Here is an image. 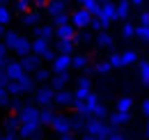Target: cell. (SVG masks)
Returning <instances> with one entry per match:
<instances>
[{
	"label": "cell",
	"instance_id": "cell-1",
	"mask_svg": "<svg viewBox=\"0 0 149 140\" xmlns=\"http://www.w3.org/2000/svg\"><path fill=\"white\" fill-rule=\"evenodd\" d=\"M16 117H19V131H16L19 138L28 140V138H32V136L39 133V129H41V122H39V106L23 104L21 110L16 113Z\"/></svg>",
	"mask_w": 149,
	"mask_h": 140
},
{
	"label": "cell",
	"instance_id": "cell-2",
	"mask_svg": "<svg viewBox=\"0 0 149 140\" xmlns=\"http://www.w3.org/2000/svg\"><path fill=\"white\" fill-rule=\"evenodd\" d=\"M7 92H9V97L30 94V92H35V78H32L30 74H23L19 80H9V83H7Z\"/></svg>",
	"mask_w": 149,
	"mask_h": 140
},
{
	"label": "cell",
	"instance_id": "cell-3",
	"mask_svg": "<svg viewBox=\"0 0 149 140\" xmlns=\"http://www.w3.org/2000/svg\"><path fill=\"white\" fill-rule=\"evenodd\" d=\"M85 133H90L94 138H101V140H108V136L112 133V126L108 124V120L90 117V120H85Z\"/></svg>",
	"mask_w": 149,
	"mask_h": 140
},
{
	"label": "cell",
	"instance_id": "cell-4",
	"mask_svg": "<svg viewBox=\"0 0 149 140\" xmlns=\"http://www.w3.org/2000/svg\"><path fill=\"white\" fill-rule=\"evenodd\" d=\"M92 16H94V14H90V12H87V9H83V7H78V9H74V12L69 14L71 25H74L76 30H87V28H90V23H92Z\"/></svg>",
	"mask_w": 149,
	"mask_h": 140
},
{
	"label": "cell",
	"instance_id": "cell-5",
	"mask_svg": "<svg viewBox=\"0 0 149 140\" xmlns=\"http://www.w3.org/2000/svg\"><path fill=\"white\" fill-rule=\"evenodd\" d=\"M35 106L39 108H46V106H53V94H55V90L51 88V85H41V88H35Z\"/></svg>",
	"mask_w": 149,
	"mask_h": 140
},
{
	"label": "cell",
	"instance_id": "cell-6",
	"mask_svg": "<svg viewBox=\"0 0 149 140\" xmlns=\"http://www.w3.org/2000/svg\"><path fill=\"white\" fill-rule=\"evenodd\" d=\"M96 18H99L106 28H110V23H115V21H117V14H115V2H112V0L101 2L99 12H96Z\"/></svg>",
	"mask_w": 149,
	"mask_h": 140
},
{
	"label": "cell",
	"instance_id": "cell-7",
	"mask_svg": "<svg viewBox=\"0 0 149 140\" xmlns=\"http://www.w3.org/2000/svg\"><path fill=\"white\" fill-rule=\"evenodd\" d=\"M9 51L14 53V55H19V57H23V55H28V53H32V39H28L25 35H21L16 37V41L12 44V48Z\"/></svg>",
	"mask_w": 149,
	"mask_h": 140
},
{
	"label": "cell",
	"instance_id": "cell-8",
	"mask_svg": "<svg viewBox=\"0 0 149 140\" xmlns=\"http://www.w3.org/2000/svg\"><path fill=\"white\" fill-rule=\"evenodd\" d=\"M51 129L55 131L57 136L71 133V117H67V115H55L53 122H51Z\"/></svg>",
	"mask_w": 149,
	"mask_h": 140
},
{
	"label": "cell",
	"instance_id": "cell-9",
	"mask_svg": "<svg viewBox=\"0 0 149 140\" xmlns=\"http://www.w3.org/2000/svg\"><path fill=\"white\" fill-rule=\"evenodd\" d=\"M51 69H53V74L69 71V69H71V55H67V53H57L55 57H53V62H51Z\"/></svg>",
	"mask_w": 149,
	"mask_h": 140
},
{
	"label": "cell",
	"instance_id": "cell-10",
	"mask_svg": "<svg viewBox=\"0 0 149 140\" xmlns=\"http://www.w3.org/2000/svg\"><path fill=\"white\" fill-rule=\"evenodd\" d=\"M5 74H7L9 80H19L21 76L25 74V69H23L21 60H7V64H5Z\"/></svg>",
	"mask_w": 149,
	"mask_h": 140
},
{
	"label": "cell",
	"instance_id": "cell-11",
	"mask_svg": "<svg viewBox=\"0 0 149 140\" xmlns=\"http://www.w3.org/2000/svg\"><path fill=\"white\" fill-rule=\"evenodd\" d=\"M74 101V92H69L67 88L62 90H55V94H53V106H60V108H69Z\"/></svg>",
	"mask_w": 149,
	"mask_h": 140
},
{
	"label": "cell",
	"instance_id": "cell-12",
	"mask_svg": "<svg viewBox=\"0 0 149 140\" xmlns=\"http://www.w3.org/2000/svg\"><path fill=\"white\" fill-rule=\"evenodd\" d=\"M21 64H23L25 74H35V71L41 67V57L35 55V53H28V55H23V57H21Z\"/></svg>",
	"mask_w": 149,
	"mask_h": 140
},
{
	"label": "cell",
	"instance_id": "cell-13",
	"mask_svg": "<svg viewBox=\"0 0 149 140\" xmlns=\"http://www.w3.org/2000/svg\"><path fill=\"white\" fill-rule=\"evenodd\" d=\"M64 12H67V2H64V0H48V2H46V14L51 18L60 16V14H64Z\"/></svg>",
	"mask_w": 149,
	"mask_h": 140
},
{
	"label": "cell",
	"instance_id": "cell-14",
	"mask_svg": "<svg viewBox=\"0 0 149 140\" xmlns=\"http://www.w3.org/2000/svg\"><path fill=\"white\" fill-rule=\"evenodd\" d=\"M131 122V113H122V110H115L108 115V124H110L112 129H117V126H124V124Z\"/></svg>",
	"mask_w": 149,
	"mask_h": 140
},
{
	"label": "cell",
	"instance_id": "cell-15",
	"mask_svg": "<svg viewBox=\"0 0 149 140\" xmlns=\"http://www.w3.org/2000/svg\"><path fill=\"white\" fill-rule=\"evenodd\" d=\"M32 32H35V37H41V39H53L55 37V25L53 23H39L37 28H32Z\"/></svg>",
	"mask_w": 149,
	"mask_h": 140
},
{
	"label": "cell",
	"instance_id": "cell-16",
	"mask_svg": "<svg viewBox=\"0 0 149 140\" xmlns=\"http://www.w3.org/2000/svg\"><path fill=\"white\" fill-rule=\"evenodd\" d=\"M94 44H96L99 48H112V46H115V37H112L108 30H101V32L94 35Z\"/></svg>",
	"mask_w": 149,
	"mask_h": 140
},
{
	"label": "cell",
	"instance_id": "cell-17",
	"mask_svg": "<svg viewBox=\"0 0 149 140\" xmlns=\"http://www.w3.org/2000/svg\"><path fill=\"white\" fill-rule=\"evenodd\" d=\"M48 51H51V41H48V39H41V37H35V39H32V53H35V55L44 57Z\"/></svg>",
	"mask_w": 149,
	"mask_h": 140
},
{
	"label": "cell",
	"instance_id": "cell-18",
	"mask_svg": "<svg viewBox=\"0 0 149 140\" xmlns=\"http://www.w3.org/2000/svg\"><path fill=\"white\" fill-rule=\"evenodd\" d=\"M101 104V97L96 94V92H90L87 94V99H85V110H83V117H92L94 108Z\"/></svg>",
	"mask_w": 149,
	"mask_h": 140
},
{
	"label": "cell",
	"instance_id": "cell-19",
	"mask_svg": "<svg viewBox=\"0 0 149 140\" xmlns=\"http://www.w3.org/2000/svg\"><path fill=\"white\" fill-rule=\"evenodd\" d=\"M115 14H117V21H129L131 16V2L129 0H119L117 5H115Z\"/></svg>",
	"mask_w": 149,
	"mask_h": 140
},
{
	"label": "cell",
	"instance_id": "cell-20",
	"mask_svg": "<svg viewBox=\"0 0 149 140\" xmlns=\"http://www.w3.org/2000/svg\"><path fill=\"white\" fill-rule=\"evenodd\" d=\"M55 37H57V39H74V37H76V28L71 25V23L55 25Z\"/></svg>",
	"mask_w": 149,
	"mask_h": 140
},
{
	"label": "cell",
	"instance_id": "cell-21",
	"mask_svg": "<svg viewBox=\"0 0 149 140\" xmlns=\"http://www.w3.org/2000/svg\"><path fill=\"white\" fill-rule=\"evenodd\" d=\"M39 23H41V14L37 9H30L28 14H23V25L25 28H37Z\"/></svg>",
	"mask_w": 149,
	"mask_h": 140
},
{
	"label": "cell",
	"instance_id": "cell-22",
	"mask_svg": "<svg viewBox=\"0 0 149 140\" xmlns=\"http://www.w3.org/2000/svg\"><path fill=\"white\" fill-rule=\"evenodd\" d=\"M74 48H76V41H74V39H57V44H55V51L57 53L74 55Z\"/></svg>",
	"mask_w": 149,
	"mask_h": 140
},
{
	"label": "cell",
	"instance_id": "cell-23",
	"mask_svg": "<svg viewBox=\"0 0 149 140\" xmlns=\"http://www.w3.org/2000/svg\"><path fill=\"white\" fill-rule=\"evenodd\" d=\"M71 80V76H69V71H62V74H55V78L51 80V88L53 90H62L67 88V83Z\"/></svg>",
	"mask_w": 149,
	"mask_h": 140
},
{
	"label": "cell",
	"instance_id": "cell-24",
	"mask_svg": "<svg viewBox=\"0 0 149 140\" xmlns=\"http://www.w3.org/2000/svg\"><path fill=\"white\" fill-rule=\"evenodd\" d=\"M53 117H55V113L51 110V106H46V108H39V122H41V126H51V122H53Z\"/></svg>",
	"mask_w": 149,
	"mask_h": 140
},
{
	"label": "cell",
	"instance_id": "cell-25",
	"mask_svg": "<svg viewBox=\"0 0 149 140\" xmlns=\"http://www.w3.org/2000/svg\"><path fill=\"white\" fill-rule=\"evenodd\" d=\"M78 2V7H83V9H87L90 14L96 16V12H99V7H101V2L99 0H76Z\"/></svg>",
	"mask_w": 149,
	"mask_h": 140
},
{
	"label": "cell",
	"instance_id": "cell-26",
	"mask_svg": "<svg viewBox=\"0 0 149 140\" xmlns=\"http://www.w3.org/2000/svg\"><path fill=\"white\" fill-rule=\"evenodd\" d=\"M87 55H71V69H78V71H85L87 69Z\"/></svg>",
	"mask_w": 149,
	"mask_h": 140
},
{
	"label": "cell",
	"instance_id": "cell-27",
	"mask_svg": "<svg viewBox=\"0 0 149 140\" xmlns=\"http://www.w3.org/2000/svg\"><path fill=\"white\" fill-rule=\"evenodd\" d=\"M32 78H35V83H44V85H48V80H51V69L39 67V69L32 74Z\"/></svg>",
	"mask_w": 149,
	"mask_h": 140
},
{
	"label": "cell",
	"instance_id": "cell-28",
	"mask_svg": "<svg viewBox=\"0 0 149 140\" xmlns=\"http://www.w3.org/2000/svg\"><path fill=\"white\" fill-rule=\"evenodd\" d=\"M140 60V55H138V51H133V48H129V51L122 53V62H124V67H131V64H135Z\"/></svg>",
	"mask_w": 149,
	"mask_h": 140
},
{
	"label": "cell",
	"instance_id": "cell-29",
	"mask_svg": "<svg viewBox=\"0 0 149 140\" xmlns=\"http://www.w3.org/2000/svg\"><path fill=\"white\" fill-rule=\"evenodd\" d=\"M131 108H133V97H119L117 99V110H122V113H131Z\"/></svg>",
	"mask_w": 149,
	"mask_h": 140
},
{
	"label": "cell",
	"instance_id": "cell-30",
	"mask_svg": "<svg viewBox=\"0 0 149 140\" xmlns=\"http://www.w3.org/2000/svg\"><path fill=\"white\" fill-rule=\"evenodd\" d=\"M9 21H12V9H9V5L0 2V25H9Z\"/></svg>",
	"mask_w": 149,
	"mask_h": 140
},
{
	"label": "cell",
	"instance_id": "cell-31",
	"mask_svg": "<svg viewBox=\"0 0 149 140\" xmlns=\"http://www.w3.org/2000/svg\"><path fill=\"white\" fill-rule=\"evenodd\" d=\"M14 9L19 14H28L32 9V0H14Z\"/></svg>",
	"mask_w": 149,
	"mask_h": 140
},
{
	"label": "cell",
	"instance_id": "cell-32",
	"mask_svg": "<svg viewBox=\"0 0 149 140\" xmlns=\"http://www.w3.org/2000/svg\"><path fill=\"white\" fill-rule=\"evenodd\" d=\"M138 71H140V80H142V85H149V60H142L140 67H138Z\"/></svg>",
	"mask_w": 149,
	"mask_h": 140
},
{
	"label": "cell",
	"instance_id": "cell-33",
	"mask_svg": "<svg viewBox=\"0 0 149 140\" xmlns=\"http://www.w3.org/2000/svg\"><path fill=\"white\" fill-rule=\"evenodd\" d=\"M90 92H92V88H80V85H76V90H74V101H85ZM74 101H71V104H74Z\"/></svg>",
	"mask_w": 149,
	"mask_h": 140
},
{
	"label": "cell",
	"instance_id": "cell-34",
	"mask_svg": "<svg viewBox=\"0 0 149 140\" xmlns=\"http://www.w3.org/2000/svg\"><path fill=\"white\" fill-rule=\"evenodd\" d=\"M122 37H124V39H133V37H135V23L124 21V25H122Z\"/></svg>",
	"mask_w": 149,
	"mask_h": 140
},
{
	"label": "cell",
	"instance_id": "cell-35",
	"mask_svg": "<svg viewBox=\"0 0 149 140\" xmlns=\"http://www.w3.org/2000/svg\"><path fill=\"white\" fill-rule=\"evenodd\" d=\"M74 41L76 44H90V41H94V37L90 35V32H85V30H80V32H76Z\"/></svg>",
	"mask_w": 149,
	"mask_h": 140
},
{
	"label": "cell",
	"instance_id": "cell-36",
	"mask_svg": "<svg viewBox=\"0 0 149 140\" xmlns=\"http://www.w3.org/2000/svg\"><path fill=\"white\" fill-rule=\"evenodd\" d=\"M74 131H85V117H80V115L71 117V133Z\"/></svg>",
	"mask_w": 149,
	"mask_h": 140
},
{
	"label": "cell",
	"instance_id": "cell-37",
	"mask_svg": "<svg viewBox=\"0 0 149 140\" xmlns=\"http://www.w3.org/2000/svg\"><path fill=\"white\" fill-rule=\"evenodd\" d=\"M108 115H110V113H108V108L103 104H99L94 108V113H92V117H96V120H108Z\"/></svg>",
	"mask_w": 149,
	"mask_h": 140
},
{
	"label": "cell",
	"instance_id": "cell-38",
	"mask_svg": "<svg viewBox=\"0 0 149 140\" xmlns=\"http://www.w3.org/2000/svg\"><path fill=\"white\" fill-rule=\"evenodd\" d=\"M135 37L142 39V41H149V25H138L135 23Z\"/></svg>",
	"mask_w": 149,
	"mask_h": 140
},
{
	"label": "cell",
	"instance_id": "cell-39",
	"mask_svg": "<svg viewBox=\"0 0 149 140\" xmlns=\"http://www.w3.org/2000/svg\"><path fill=\"white\" fill-rule=\"evenodd\" d=\"M108 62L112 64V69H124V62H122V53H112L108 57Z\"/></svg>",
	"mask_w": 149,
	"mask_h": 140
},
{
	"label": "cell",
	"instance_id": "cell-40",
	"mask_svg": "<svg viewBox=\"0 0 149 140\" xmlns=\"http://www.w3.org/2000/svg\"><path fill=\"white\" fill-rule=\"evenodd\" d=\"M5 129H7L9 133H16V131H19V117H16V115H12V117L5 122Z\"/></svg>",
	"mask_w": 149,
	"mask_h": 140
},
{
	"label": "cell",
	"instance_id": "cell-41",
	"mask_svg": "<svg viewBox=\"0 0 149 140\" xmlns=\"http://www.w3.org/2000/svg\"><path fill=\"white\" fill-rule=\"evenodd\" d=\"M94 71H96V74H108V71H112V64L108 60H101L99 64H94Z\"/></svg>",
	"mask_w": 149,
	"mask_h": 140
},
{
	"label": "cell",
	"instance_id": "cell-42",
	"mask_svg": "<svg viewBox=\"0 0 149 140\" xmlns=\"http://www.w3.org/2000/svg\"><path fill=\"white\" fill-rule=\"evenodd\" d=\"M9 101H12V97H9V92H7V88H0V108H5V106H9Z\"/></svg>",
	"mask_w": 149,
	"mask_h": 140
},
{
	"label": "cell",
	"instance_id": "cell-43",
	"mask_svg": "<svg viewBox=\"0 0 149 140\" xmlns=\"http://www.w3.org/2000/svg\"><path fill=\"white\" fill-rule=\"evenodd\" d=\"M90 28H92L94 32H101V30H108V28H106V25H103V23H101V21H99L96 16H92V23H90Z\"/></svg>",
	"mask_w": 149,
	"mask_h": 140
},
{
	"label": "cell",
	"instance_id": "cell-44",
	"mask_svg": "<svg viewBox=\"0 0 149 140\" xmlns=\"http://www.w3.org/2000/svg\"><path fill=\"white\" fill-rule=\"evenodd\" d=\"M64 23H71V18H69V14H67V12L53 18V25H64Z\"/></svg>",
	"mask_w": 149,
	"mask_h": 140
},
{
	"label": "cell",
	"instance_id": "cell-45",
	"mask_svg": "<svg viewBox=\"0 0 149 140\" xmlns=\"http://www.w3.org/2000/svg\"><path fill=\"white\" fill-rule=\"evenodd\" d=\"M7 64V46L2 44V39H0V69Z\"/></svg>",
	"mask_w": 149,
	"mask_h": 140
},
{
	"label": "cell",
	"instance_id": "cell-46",
	"mask_svg": "<svg viewBox=\"0 0 149 140\" xmlns=\"http://www.w3.org/2000/svg\"><path fill=\"white\" fill-rule=\"evenodd\" d=\"M138 25H149V9H142L138 16Z\"/></svg>",
	"mask_w": 149,
	"mask_h": 140
},
{
	"label": "cell",
	"instance_id": "cell-47",
	"mask_svg": "<svg viewBox=\"0 0 149 140\" xmlns=\"http://www.w3.org/2000/svg\"><path fill=\"white\" fill-rule=\"evenodd\" d=\"M76 85H80V88H92V80H90L87 76H80V78L76 80Z\"/></svg>",
	"mask_w": 149,
	"mask_h": 140
},
{
	"label": "cell",
	"instance_id": "cell-48",
	"mask_svg": "<svg viewBox=\"0 0 149 140\" xmlns=\"http://www.w3.org/2000/svg\"><path fill=\"white\" fill-rule=\"evenodd\" d=\"M46 2H48V0H32V9H37V12L46 9Z\"/></svg>",
	"mask_w": 149,
	"mask_h": 140
},
{
	"label": "cell",
	"instance_id": "cell-49",
	"mask_svg": "<svg viewBox=\"0 0 149 140\" xmlns=\"http://www.w3.org/2000/svg\"><path fill=\"white\" fill-rule=\"evenodd\" d=\"M7 83H9V78H7V74H5V67L0 69V88H7Z\"/></svg>",
	"mask_w": 149,
	"mask_h": 140
},
{
	"label": "cell",
	"instance_id": "cell-50",
	"mask_svg": "<svg viewBox=\"0 0 149 140\" xmlns=\"http://www.w3.org/2000/svg\"><path fill=\"white\" fill-rule=\"evenodd\" d=\"M108 140H126V136H124V133H119V131H115V129H112V133H110V136H108Z\"/></svg>",
	"mask_w": 149,
	"mask_h": 140
},
{
	"label": "cell",
	"instance_id": "cell-51",
	"mask_svg": "<svg viewBox=\"0 0 149 140\" xmlns=\"http://www.w3.org/2000/svg\"><path fill=\"white\" fill-rule=\"evenodd\" d=\"M140 110H142V115H145V117H149V99H145V101H142Z\"/></svg>",
	"mask_w": 149,
	"mask_h": 140
},
{
	"label": "cell",
	"instance_id": "cell-52",
	"mask_svg": "<svg viewBox=\"0 0 149 140\" xmlns=\"http://www.w3.org/2000/svg\"><path fill=\"white\" fill-rule=\"evenodd\" d=\"M131 2V7H142L145 5V0H129Z\"/></svg>",
	"mask_w": 149,
	"mask_h": 140
},
{
	"label": "cell",
	"instance_id": "cell-53",
	"mask_svg": "<svg viewBox=\"0 0 149 140\" xmlns=\"http://www.w3.org/2000/svg\"><path fill=\"white\" fill-rule=\"evenodd\" d=\"M0 140H16V136H14V133H9V131H7V136H0Z\"/></svg>",
	"mask_w": 149,
	"mask_h": 140
},
{
	"label": "cell",
	"instance_id": "cell-54",
	"mask_svg": "<svg viewBox=\"0 0 149 140\" xmlns=\"http://www.w3.org/2000/svg\"><path fill=\"white\" fill-rule=\"evenodd\" d=\"M60 140H74V136L71 133H64V136H60Z\"/></svg>",
	"mask_w": 149,
	"mask_h": 140
},
{
	"label": "cell",
	"instance_id": "cell-55",
	"mask_svg": "<svg viewBox=\"0 0 149 140\" xmlns=\"http://www.w3.org/2000/svg\"><path fill=\"white\" fill-rule=\"evenodd\" d=\"M145 136L149 138V117H147V122H145Z\"/></svg>",
	"mask_w": 149,
	"mask_h": 140
},
{
	"label": "cell",
	"instance_id": "cell-56",
	"mask_svg": "<svg viewBox=\"0 0 149 140\" xmlns=\"http://www.w3.org/2000/svg\"><path fill=\"white\" fill-rule=\"evenodd\" d=\"M5 32H7V30H5V25H0V37L5 35Z\"/></svg>",
	"mask_w": 149,
	"mask_h": 140
},
{
	"label": "cell",
	"instance_id": "cell-57",
	"mask_svg": "<svg viewBox=\"0 0 149 140\" xmlns=\"http://www.w3.org/2000/svg\"><path fill=\"white\" fill-rule=\"evenodd\" d=\"M28 140H41V138H39V133H37V136H32V138H28Z\"/></svg>",
	"mask_w": 149,
	"mask_h": 140
},
{
	"label": "cell",
	"instance_id": "cell-58",
	"mask_svg": "<svg viewBox=\"0 0 149 140\" xmlns=\"http://www.w3.org/2000/svg\"><path fill=\"white\" fill-rule=\"evenodd\" d=\"M2 2H5V5H7V2H9V0H2Z\"/></svg>",
	"mask_w": 149,
	"mask_h": 140
},
{
	"label": "cell",
	"instance_id": "cell-59",
	"mask_svg": "<svg viewBox=\"0 0 149 140\" xmlns=\"http://www.w3.org/2000/svg\"><path fill=\"white\" fill-rule=\"evenodd\" d=\"M99 2H108V0H99Z\"/></svg>",
	"mask_w": 149,
	"mask_h": 140
},
{
	"label": "cell",
	"instance_id": "cell-60",
	"mask_svg": "<svg viewBox=\"0 0 149 140\" xmlns=\"http://www.w3.org/2000/svg\"><path fill=\"white\" fill-rule=\"evenodd\" d=\"M0 2H2V0H0Z\"/></svg>",
	"mask_w": 149,
	"mask_h": 140
},
{
	"label": "cell",
	"instance_id": "cell-61",
	"mask_svg": "<svg viewBox=\"0 0 149 140\" xmlns=\"http://www.w3.org/2000/svg\"><path fill=\"white\" fill-rule=\"evenodd\" d=\"M147 44H149V41H147Z\"/></svg>",
	"mask_w": 149,
	"mask_h": 140
}]
</instances>
